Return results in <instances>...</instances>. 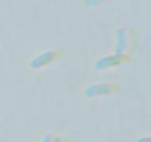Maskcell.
Instances as JSON below:
<instances>
[{
  "label": "cell",
  "mask_w": 151,
  "mask_h": 142,
  "mask_svg": "<svg viewBox=\"0 0 151 142\" xmlns=\"http://www.w3.org/2000/svg\"><path fill=\"white\" fill-rule=\"evenodd\" d=\"M137 46L136 30L130 27H121L116 30L114 53L131 56Z\"/></svg>",
  "instance_id": "cell-1"
},
{
  "label": "cell",
  "mask_w": 151,
  "mask_h": 142,
  "mask_svg": "<svg viewBox=\"0 0 151 142\" xmlns=\"http://www.w3.org/2000/svg\"><path fill=\"white\" fill-rule=\"evenodd\" d=\"M61 55H63V51L57 47L47 49L33 55L28 61L27 66L31 71L40 72L57 63L61 58Z\"/></svg>",
  "instance_id": "cell-2"
},
{
  "label": "cell",
  "mask_w": 151,
  "mask_h": 142,
  "mask_svg": "<svg viewBox=\"0 0 151 142\" xmlns=\"http://www.w3.org/2000/svg\"><path fill=\"white\" fill-rule=\"evenodd\" d=\"M120 91V85L111 82H96L86 85L82 90L84 99L94 101L116 95Z\"/></svg>",
  "instance_id": "cell-3"
},
{
  "label": "cell",
  "mask_w": 151,
  "mask_h": 142,
  "mask_svg": "<svg viewBox=\"0 0 151 142\" xmlns=\"http://www.w3.org/2000/svg\"><path fill=\"white\" fill-rule=\"evenodd\" d=\"M131 61H132L131 56L111 53V54L101 56L98 59H96L93 64V68L96 71L103 72V71H109L117 68L123 64L130 63Z\"/></svg>",
  "instance_id": "cell-4"
},
{
  "label": "cell",
  "mask_w": 151,
  "mask_h": 142,
  "mask_svg": "<svg viewBox=\"0 0 151 142\" xmlns=\"http://www.w3.org/2000/svg\"><path fill=\"white\" fill-rule=\"evenodd\" d=\"M113 1V0H79L78 3L80 6L83 8H96L99 6H103V5L108 4Z\"/></svg>",
  "instance_id": "cell-5"
},
{
  "label": "cell",
  "mask_w": 151,
  "mask_h": 142,
  "mask_svg": "<svg viewBox=\"0 0 151 142\" xmlns=\"http://www.w3.org/2000/svg\"><path fill=\"white\" fill-rule=\"evenodd\" d=\"M55 135H56V133L51 132V131L42 133V134L38 137L35 142H53Z\"/></svg>",
  "instance_id": "cell-6"
},
{
  "label": "cell",
  "mask_w": 151,
  "mask_h": 142,
  "mask_svg": "<svg viewBox=\"0 0 151 142\" xmlns=\"http://www.w3.org/2000/svg\"><path fill=\"white\" fill-rule=\"evenodd\" d=\"M53 142H71L69 137L63 134H56Z\"/></svg>",
  "instance_id": "cell-7"
},
{
  "label": "cell",
  "mask_w": 151,
  "mask_h": 142,
  "mask_svg": "<svg viewBox=\"0 0 151 142\" xmlns=\"http://www.w3.org/2000/svg\"><path fill=\"white\" fill-rule=\"evenodd\" d=\"M134 142H151V137L148 134H142L137 135Z\"/></svg>",
  "instance_id": "cell-8"
}]
</instances>
